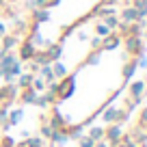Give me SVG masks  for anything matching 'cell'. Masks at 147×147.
<instances>
[{
    "label": "cell",
    "instance_id": "obj_9",
    "mask_svg": "<svg viewBox=\"0 0 147 147\" xmlns=\"http://www.w3.org/2000/svg\"><path fill=\"white\" fill-rule=\"evenodd\" d=\"M82 147H93V138H84V141H82Z\"/></svg>",
    "mask_w": 147,
    "mask_h": 147
},
{
    "label": "cell",
    "instance_id": "obj_2",
    "mask_svg": "<svg viewBox=\"0 0 147 147\" xmlns=\"http://www.w3.org/2000/svg\"><path fill=\"white\" fill-rule=\"evenodd\" d=\"M22 100H24V102H35V100H37V95H35V91H32V89H28V91L22 95Z\"/></svg>",
    "mask_w": 147,
    "mask_h": 147
},
{
    "label": "cell",
    "instance_id": "obj_5",
    "mask_svg": "<svg viewBox=\"0 0 147 147\" xmlns=\"http://www.w3.org/2000/svg\"><path fill=\"white\" fill-rule=\"evenodd\" d=\"M26 147H41V141L39 138H30V141H26Z\"/></svg>",
    "mask_w": 147,
    "mask_h": 147
},
{
    "label": "cell",
    "instance_id": "obj_4",
    "mask_svg": "<svg viewBox=\"0 0 147 147\" xmlns=\"http://www.w3.org/2000/svg\"><path fill=\"white\" fill-rule=\"evenodd\" d=\"M117 117H119V110H108V113L104 115V119L106 121H113V119H117Z\"/></svg>",
    "mask_w": 147,
    "mask_h": 147
},
{
    "label": "cell",
    "instance_id": "obj_8",
    "mask_svg": "<svg viewBox=\"0 0 147 147\" xmlns=\"http://www.w3.org/2000/svg\"><path fill=\"white\" fill-rule=\"evenodd\" d=\"M141 89H143V84H141V82H136V84L132 87V93H134V95H141Z\"/></svg>",
    "mask_w": 147,
    "mask_h": 147
},
{
    "label": "cell",
    "instance_id": "obj_10",
    "mask_svg": "<svg viewBox=\"0 0 147 147\" xmlns=\"http://www.w3.org/2000/svg\"><path fill=\"white\" fill-rule=\"evenodd\" d=\"M143 121H147V108L143 110Z\"/></svg>",
    "mask_w": 147,
    "mask_h": 147
},
{
    "label": "cell",
    "instance_id": "obj_1",
    "mask_svg": "<svg viewBox=\"0 0 147 147\" xmlns=\"http://www.w3.org/2000/svg\"><path fill=\"white\" fill-rule=\"evenodd\" d=\"M20 119H22V110H13V113L9 115V123H11V125H15Z\"/></svg>",
    "mask_w": 147,
    "mask_h": 147
},
{
    "label": "cell",
    "instance_id": "obj_7",
    "mask_svg": "<svg viewBox=\"0 0 147 147\" xmlns=\"http://www.w3.org/2000/svg\"><path fill=\"white\" fill-rule=\"evenodd\" d=\"M0 147H13V138L5 136V138H2V145H0Z\"/></svg>",
    "mask_w": 147,
    "mask_h": 147
},
{
    "label": "cell",
    "instance_id": "obj_11",
    "mask_svg": "<svg viewBox=\"0 0 147 147\" xmlns=\"http://www.w3.org/2000/svg\"><path fill=\"white\" fill-rule=\"evenodd\" d=\"M95 147H106V145H95Z\"/></svg>",
    "mask_w": 147,
    "mask_h": 147
},
{
    "label": "cell",
    "instance_id": "obj_6",
    "mask_svg": "<svg viewBox=\"0 0 147 147\" xmlns=\"http://www.w3.org/2000/svg\"><path fill=\"white\" fill-rule=\"evenodd\" d=\"M102 134H104V130H102V128H95V130H91V138H100Z\"/></svg>",
    "mask_w": 147,
    "mask_h": 147
},
{
    "label": "cell",
    "instance_id": "obj_3",
    "mask_svg": "<svg viewBox=\"0 0 147 147\" xmlns=\"http://www.w3.org/2000/svg\"><path fill=\"white\" fill-rule=\"evenodd\" d=\"M119 136H121V130L119 128H110L108 130V138H115V141H117Z\"/></svg>",
    "mask_w": 147,
    "mask_h": 147
}]
</instances>
